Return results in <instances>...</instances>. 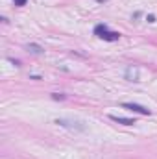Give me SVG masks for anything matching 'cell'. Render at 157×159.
I'll list each match as a JSON object with an SVG mask.
<instances>
[{
    "label": "cell",
    "mask_w": 157,
    "mask_h": 159,
    "mask_svg": "<svg viewBox=\"0 0 157 159\" xmlns=\"http://www.w3.org/2000/svg\"><path fill=\"white\" fill-rule=\"evenodd\" d=\"M94 34L100 37V39L104 41H109V43H113V41H118L120 39V34L118 32H111L105 24H96L94 26Z\"/></svg>",
    "instance_id": "cell-1"
},
{
    "label": "cell",
    "mask_w": 157,
    "mask_h": 159,
    "mask_svg": "<svg viewBox=\"0 0 157 159\" xmlns=\"http://www.w3.org/2000/svg\"><path fill=\"white\" fill-rule=\"evenodd\" d=\"M122 107H124V109H128V111H133V113H139V115H152V111H150V109H146V107H142V106H139V104H131V102H124V104H122Z\"/></svg>",
    "instance_id": "cell-2"
},
{
    "label": "cell",
    "mask_w": 157,
    "mask_h": 159,
    "mask_svg": "<svg viewBox=\"0 0 157 159\" xmlns=\"http://www.w3.org/2000/svg\"><path fill=\"white\" fill-rule=\"evenodd\" d=\"M109 119L115 120V122H118V124H124V126H133V124H135V120H131V119H124V117H117V115H111Z\"/></svg>",
    "instance_id": "cell-3"
},
{
    "label": "cell",
    "mask_w": 157,
    "mask_h": 159,
    "mask_svg": "<svg viewBox=\"0 0 157 159\" xmlns=\"http://www.w3.org/2000/svg\"><path fill=\"white\" fill-rule=\"evenodd\" d=\"M126 78L131 80V81H139V76H137V69H133V67H128V70H126Z\"/></svg>",
    "instance_id": "cell-4"
},
{
    "label": "cell",
    "mask_w": 157,
    "mask_h": 159,
    "mask_svg": "<svg viewBox=\"0 0 157 159\" xmlns=\"http://www.w3.org/2000/svg\"><path fill=\"white\" fill-rule=\"evenodd\" d=\"M26 48H28V52H32V54H35V56L43 54V48H41L39 44H28Z\"/></svg>",
    "instance_id": "cell-5"
},
{
    "label": "cell",
    "mask_w": 157,
    "mask_h": 159,
    "mask_svg": "<svg viewBox=\"0 0 157 159\" xmlns=\"http://www.w3.org/2000/svg\"><path fill=\"white\" fill-rule=\"evenodd\" d=\"M52 98H54V100H63L65 96H63V94H52Z\"/></svg>",
    "instance_id": "cell-6"
},
{
    "label": "cell",
    "mask_w": 157,
    "mask_h": 159,
    "mask_svg": "<svg viewBox=\"0 0 157 159\" xmlns=\"http://www.w3.org/2000/svg\"><path fill=\"white\" fill-rule=\"evenodd\" d=\"M28 0H15V6H24Z\"/></svg>",
    "instance_id": "cell-7"
},
{
    "label": "cell",
    "mask_w": 157,
    "mask_h": 159,
    "mask_svg": "<svg viewBox=\"0 0 157 159\" xmlns=\"http://www.w3.org/2000/svg\"><path fill=\"white\" fill-rule=\"evenodd\" d=\"M146 20H148V22H155V17H154V15H148Z\"/></svg>",
    "instance_id": "cell-8"
},
{
    "label": "cell",
    "mask_w": 157,
    "mask_h": 159,
    "mask_svg": "<svg viewBox=\"0 0 157 159\" xmlns=\"http://www.w3.org/2000/svg\"><path fill=\"white\" fill-rule=\"evenodd\" d=\"M100 2H104V0H100Z\"/></svg>",
    "instance_id": "cell-9"
}]
</instances>
